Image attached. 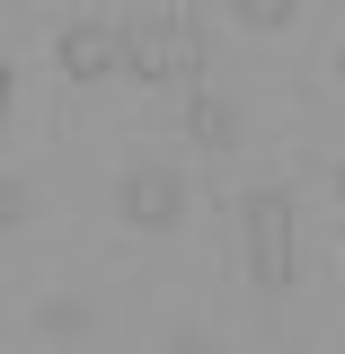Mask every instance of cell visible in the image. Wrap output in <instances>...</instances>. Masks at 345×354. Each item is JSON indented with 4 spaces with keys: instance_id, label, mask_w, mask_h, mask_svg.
I'll return each mask as SVG.
<instances>
[{
    "instance_id": "obj_1",
    "label": "cell",
    "mask_w": 345,
    "mask_h": 354,
    "mask_svg": "<svg viewBox=\"0 0 345 354\" xmlns=\"http://www.w3.org/2000/svg\"><path fill=\"white\" fill-rule=\"evenodd\" d=\"M124 71L133 80H195V71H204V36H195V18H151V27H133L124 36Z\"/></svg>"
},
{
    "instance_id": "obj_2",
    "label": "cell",
    "mask_w": 345,
    "mask_h": 354,
    "mask_svg": "<svg viewBox=\"0 0 345 354\" xmlns=\"http://www.w3.org/2000/svg\"><path fill=\"white\" fill-rule=\"evenodd\" d=\"M239 221H248V274H257L265 292H283L292 283V195L283 186H257Z\"/></svg>"
},
{
    "instance_id": "obj_3",
    "label": "cell",
    "mask_w": 345,
    "mask_h": 354,
    "mask_svg": "<svg viewBox=\"0 0 345 354\" xmlns=\"http://www.w3.org/2000/svg\"><path fill=\"white\" fill-rule=\"evenodd\" d=\"M115 204H124V221H133V230H177V213H186V177H177V169H160V160H142V169H124Z\"/></svg>"
},
{
    "instance_id": "obj_4",
    "label": "cell",
    "mask_w": 345,
    "mask_h": 354,
    "mask_svg": "<svg viewBox=\"0 0 345 354\" xmlns=\"http://www.w3.org/2000/svg\"><path fill=\"white\" fill-rule=\"evenodd\" d=\"M62 71H71V80H115V71H124V36H115V27H106V18H80V27H71V36H62Z\"/></svg>"
},
{
    "instance_id": "obj_5",
    "label": "cell",
    "mask_w": 345,
    "mask_h": 354,
    "mask_svg": "<svg viewBox=\"0 0 345 354\" xmlns=\"http://www.w3.org/2000/svg\"><path fill=\"white\" fill-rule=\"evenodd\" d=\"M186 133H195L204 151H230V142H239V115H230V97H195V106H186Z\"/></svg>"
},
{
    "instance_id": "obj_6",
    "label": "cell",
    "mask_w": 345,
    "mask_h": 354,
    "mask_svg": "<svg viewBox=\"0 0 345 354\" xmlns=\"http://www.w3.org/2000/svg\"><path fill=\"white\" fill-rule=\"evenodd\" d=\"M36 337H53V346L62 337H88V310L80 301H36Z\"/></svg>"
},
{
    "instance_id": "obj_7",
    "label": "cell",
    "mask_w": 345,
    "mask_h": 354,
    "mask_svg": "<svg viewBox=\"0 0 345 354\" xmlns=\"http://www.w3.org/2000/svg\"><path fill=\"white\" fill-rule=\"evenodd\" d=\"M230 9H239V27H248V36H274V27H292V9H301V0H230Z\"/></svg>"
},
{
    "instance_id": "obj_8",
    "label": "cell",
    "mask_w": 345,
    "mask_h": 354,
    "mask_svg": "<svg viewBox=\"0 0 345 354\" xmlns=\"http://www.w3.org/2000/svg\"><path fill=\"white\" fill-rule=\"evenodd\" d=\"M9 221H27V186H18V177H0V230H9Z\"/></svg>"
},
{
    "instance_id": "obj_9",
    "label": "cell",
    "mask_w": 345,
    "mask_h": 354,
    "mask_svg": "<svg viewBox=\"0 0 345 354\" xmlns=\"http://www.w3.org/2000/svg\"><path fill=\"white\" fill-rule=\"evenodd\" d=\"M9 97H18V71H9V62H0V115H9Z\"/></svg>"
}]
</instances>
